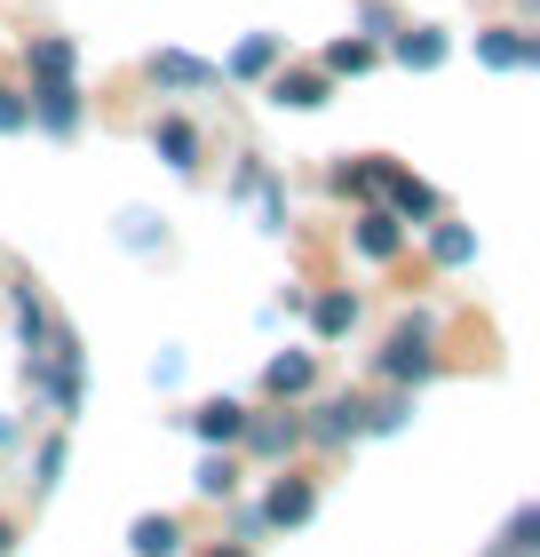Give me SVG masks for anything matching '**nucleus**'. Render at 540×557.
Here are the masks:
<instances>
[{"label":"nucleus","mask_w":540,"mask_h":557,"mask_svg":"<svg viewBox=\"0 0 540 557\" xmlns=\"http://www.w3.org/2000/svg\"><path fill=\"white\" fill-rule=\"evenodd\" d=\"M381 374H390V383H422V374H429V319H405L398 335H390Z\"/></svg>","instance_id":"nucleus-1"},{"label":"nucleus","mask_w":540,"mask_h":557,"mask_svg":"<svg viewBox=\"0 0 540 557\" xmlns=\"http://www.w3.org/2000/svg\"><path fill=\"white\" fill-rule=\"evenodd\" d=\"M33 112H40L48 136H72V128H80V88H72V81H40Z\"/></svg>","instance_id":"nucleus-2"},{"label":"nucleus","mask_w":540,"mask_h":557,"mask_svg":"<svg viewBox=\"0 0 540 557\" xmlns=\"http://www.w3.org/2000/svg\"><path fill=\"white\" fill-rule=\"evenodd\" d=\"M477 57L501 72H525V64H540V40L532 33H477Z\"/></svg>","instance_id":"nucleus-3"},{"label":"nucleus","mask_w":540,"mask_h":557,"mask_svg":"<svg viewBox=\"0 0 540 557\" xmlns=\"http://www.w3.org/2000/svg\"><path fill=\"white\" fill-rule=\"evenodd\" d=\"M191 430H199L208 446H230V438L247 430V407H239V398H208V407L191 414Z\"/></svg>","instance_id":"nucleus-4"},{"label":"nucleus","mask_w":540,"mask_h":557,"mask_svg":"<svg viewBox=\"0 0 540 557\" xmlns=\"http://www.w3.org/2000/svg\"><path fill=\"white\" fill-rule=\"evenodd\" d=\"M151 81H160V88H215L223 72H215V64H199V57H175V48H167V57H151Z\"/></svg>","instance_id":"nucleus-5"},{"label":"nucleus","mask_w":540,"mask_h":557,"mask_svg":"<svg viewBox=\"0 0 540 557\" xmlns=\"http://www.w3.org/2000/svg\"><path fill=\"white\" fill-rule=\"evenodd\" d=\"M366 414H374V407H357V398H326V407H318V438H326V446L366 438Z\"/></svg>","instance_id":"nucleus-6"},{"label":"nucleus","mask_w":540,"mask_h":557,"mask_svg":"<svg viewBox=\"0 0 540 557\" xmlns=\"http://www.w3.org/2000/svg\"><path fill=\"white\" fill-rule=\"evenodd\" d=\"M127 549H136V557H175V549H184V525H175V518H136V525H127Z\"/></svg>","instance_id":"nucleus-7"},{"label":"nucleus","mask_w":540,"mask_h":557,"mask_svg":"<svg viewBox=\"0 0 540 557\" xmlns=\"http://www.w3.org/2000/svg\"><path fill=\"white\" fill-rule=\"evenodd\" d=\"M271 104H294V112H318V104H326V81H318V72H278V88H271Z\"/></svg>","instance_id":"nucleus-8"},{"label":"nucleus","mask_w":540,"mask_h":557,"mask_svg":"<svg viewBox=\"0 0 540 557\" xmlns=\"http://www.w3.org/2000/svg\"><path fill=\"white\" fill-rule=\"evenodd\" d=\"M263 383H271L278 398H294V391H311V350H278V359L263 367Z\"/></svg>","instance_id":"nucleus-9"},{"label":"nucleus","mask_w":540,"mask_h":557,"mask_svg":"<svg viewBox=\"0 0 540 557\" xmlns=\"http://www.w3.org/2000/svg\"><path fill=\"white\" fill-rule=\"evenodd\" d=\"M311 510H318V494H311V486H287V478H278V486H271V510H263V518H271V525H302Z\"/></svg>","instance_id":"nucleus-10"},{"label":"nucleus","mask_w":540,"mask_h":557,"mask_svg":"<svg viewBox=\"0 0 540 557\" xmlns=\"http://www.w3.org/2000/svg\"><path fill=\"white\" fill-rule=\"evenodd\" d=\"M151 144H160V160H167V168H199V136H191V120H160V136H151Z\"/></svg>","instance_id":"nucleus-11"},{"label":"nucleus","mask_w":540,"mask_h":557,"mask_svg":"<svg viewBox=\"0 0 540 557\" xmlns=\"http://www.w3.org/2000/svg\"><path fill=\"white\" fill-rule=\"evenodd\" d=\"M239 438H247L254 454H287V446L302 438V422H278V414H263V422H247V430H239Z\"/></svg>","instance_id":"nucleus-12"},{"label":"nucleus","mask_w":540,"mask_h":557,"mask_svg":"<svg viewBox=\"0 0 540 557\" xmlns=\"http://www.w3.org/2000/svg\"><path fill=\"white\" fill-rule=\"evenodd\" d=\"M271 64H278V33H254V40H239V57H230L239 81H254V72H271Z\"/></svg>","instance_id":"nucleus-13"},{"label":"nucleus","mask_w":540,"mask_h":557,"mask_svg":"<svg viewBox=\"0 0 540 557\" xmlns=\"http://www.w3.org/2000/svg\"><path fill=\"white\" fill-rule=\"evenodd\" d=\"M357 247H366L374 263H390L398 256V215H366V223H357Z\"/></svg>","instance_id":"nucleus-14"},{"label":"nucleus","mask_w":540,"mask_h":557,"mask_svg":"<svg viewBox=\"0 0 540 557\" xmlns=\"http://www.w3.org/2000/svg\"><path fill=\"white\" fill-rule=\"evenodd\" d=\"M16 335H24V350H40V343H48V311H40V295H33V287H16Z\"/></svg>","instance_id":"nucleus-15"},{"label":"nucleus","mask_w":540,"mask_h":557,"mask_svg":"<svg viewBox=\"0 0 540 557\" xmlns=\"http://www.w3.org/2000/svg\"><path fill=\"white\" fill-rule=\"evenodd\" d=\"M398 57L414 64V72H429V64H445V33H405V40H398Z\"/></svg>","instance_id":"nucleus-16"},{"label":"nucleus","mask_w":540,"mask_h":557,"mask_svg":"<svg viewBox=\"0 0 540 557\" xmlns=\"http://www.w3.org/2000/svg\"><path fill=\"white\" fill-rule=\"evenodd\" d=\"M33 72L40 81H72V40H33Z\"/></svg>","instance_id":"nucleus-17"},{"label":"nucleus","mask_w":540,"mask_h":557,"mask_svg":"<svg viewBox=\"0 0 540 557\" xmlns=\"http://www.w3.org/2000/svg\"><path fill=\"white\" fill-rule=\"evenodd\" d=\"M357 326V295H326L318 302V335H350Z\"/></svg>","instance_id":"nucleus-18"},{"label":"nucleus","mask_w":540,"mask_h":557,"mask_svg":"<svg viewBox=\"0 0 540 557\" xmlns=\"http://www.w3.org/2000/svg\"><path fill=\"white\" fill-rule=\"evenodd\" d=\"M429 247H437V263H469V256H477V239L461 232V223H437V239H429Z\"/></svg>","instance_id":"nucleus-19"},{"label":"nucleus","mask_w":540,"mask_h":557,"mask_svg":"<svg viewBox=\"0 0 540 557\" xmlns=\"http://www.w3.org/2000/svg\"><path fill=\"white\" fill-rule=\"evenodd\" d=\"M191 486H199V494H230V486H239V470H230V454H208Z\"/></svg>","instance_id":"nucleus-20"},{"label":"nucleus","mask_w":540,"mask_h":557,"mask_svg":"<svg viewBox=\"0 0 540 557\" xmlns=\"http://www.w3.org/2000/svg\"><path fill=\"white\" fill-rule=\"evenodd\" d=\"M532 534H540V510H517V518H508V534H501V557H525Z\"/></svg>","instance_id":"nucleus-21"},{"label":"nucleus","mask_w":540,"mask_h":557,"mask_svg":"<svg viewBox=\"0 0 540 557\" xmlns=\"http://www.w3.org/2000/svg\"><path fill=\"white\" fill-rule=\"evenodd\" d=\"M366 64H374L366 40H334V48H326V72H366Z\"/></svg>","instance_id":"nucleus-22"},{"label":"nucleus","mask_w":540,"mask_h":557,"mask_svg":"<svg viewBox=\"0 0 540 557\" xmlns=\"http://www.w3.org/2000/svg\"><path fill=\"white\" fill-rule=\"evenodd\" d=\"M24 120H33V104H24V96H9V88H0V136H16Z\"/></svg>","instance_id":"nucleus-23"},{"label":"nucleus","mask_w":540,"mask_h":557,"mask_svg":"<svg viewBox=\"0 0 540 557\" xmlns=\"http://www.w3.org/2000/svg\"><path fill=\"white\" fill-rule=\"evenodd\" d=\"M56 478H64V438H48L40 446V486H56Z\"/></svg>","instance_id":"nucleus-24"},{"label":"nucleus","mask_w":540,"mask_h":557,"mask_svg":"<svg viewBox=\"0 0 540 557\" xmlns=\"http://www.w3.org/2000/svg\"><path fill=\"white\" fill-rule=\"evenodd\" d=\"M215 557H247V549H215Z\"/></svg>","instance_id":"nucleus-25"},{"label":"nucleus","mask_w":540,"mask_h":557,"mask_svg":"<svg viewBox=\"0 0 540 557\" xmlns=\"http://www.w3.org/2000/svg\"><path fill=\"white\" fill-rule=\"evenodd\" d=\"M0 542H9V525H0Z\"/></svg>","instance_id":"nucleus-26"}]
</instances>
